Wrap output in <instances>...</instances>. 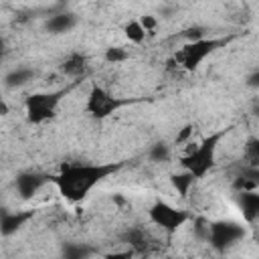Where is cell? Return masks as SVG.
<instances>
[{
	"instance_id": "cell-1",
	"label": "cell",
	"mask_w": 259,
	"mask_h": 259,
	"mask_svg": "<svg viewBox=\"0 0 259 259\" xmlns=\"http://www.w3.org/2000/svg\"><path fill=\"white\" fill-rule=\"evenodd\" d=\"M121 168V162H77L65 164L53 178L59 194L69 202L85 200L95 186Z\"/></svg>"
},
{
	"instance_id": "cell-19",
	"label": "cell",
	"mask_w": 259,
	"mask_h": 259,
	"mask_svg": "<svg viewBox=\"0 0 259 259\" xmlns=\"http://www.w3.org/2000/svg\"><path fill=\"white\" fill-rule=\"evenodd\" d=\"M123 32H125V36L130 38V42H136V45L144 42V40H146V36H148V34H146V30L142 28L140 20H130V22L125 24Z\"/></svg>"
},
{
	"instance_id": "cell-14",
	"label": "cell",
	"mask_w": 259,
	"mask_h": 259,
	"mask_svg": "<svg viewBox=\"0 0 259 259\" xmlns=\"http://www.w3.org/2000/svg\"><path fill=\"white\" fill-rule=\"evenodd\" d=\"M34 77V71L32 69H26V67H18L14 71H10L6 77H4V85L8 89H16V87H22L26 85L30 79Z\"/></svg>"
},
{
	"instance_id": "cell-3",
	"label": "cell",
	"mask_w": 259,
	"mask_h": 259,
	"mask_svg": "<svg viewBox=\"0 0 259 259\" xmlns=\"http://www.w3.org/2000/svg\"><path fill=\"white\" fill-rule=\"evenodd\" d=\"M225 42H227L225 38H208V36L190 40L174 53V63L184 71H196L202 65V61H206Z\"/></svg>"
},
{
	"instance_id": "cell-21",
	"label": "cell",
	"mask_w": 259,
	"mask_h": 259,
	"mask_svg": "<svg viewBox=\"0 0 259 259\" xmlns=\"http://www.w3.org/2000/svg\"><path fill=\"white\" fill-rule=\"evenodd\" d=\"M134 251L130 249H119V251H109L103 255V259H134Z\"/></svg>"
},
{
	"instance_id": "cell-6",
	"label": "cell",
	"mask_w": 259,
	"mask_h": 259,
	"mask_svg": "<svg viewBox=\"0 0 259 259\" xmlns=\"http://www.w3.org/2000/svg\"><path fill=\"white\" fill-rule=\"evenodd\" d=\"M148 219L160 231H164L168 235H174L180 227H184V223L190 219V214L186 210L166 202V200H156L148 210Z\"/></svg>"
},
{
	"instance_id": "cell-26",
	"label": "cell",
	"mask_w": 259,
	"mask_h": 259,
	"mask_svg": "<svg viewBox=\"0 0 259 259\" xmlns=\"http://www.w3.org/2000/svg\"><path fill=\"white\" fill-rule=\"evenodd\" d=\"M144 259H166V257H152V255H148V257H144Z\"/></svg>"
},
{
	"instance_id": "cell-15",
	"label": "cell",
	"mask_w": 259,
	"mask_h": 259,
	"mask_svg": "<svg viewBox=\"0 0 259 259\" xmlns=\"http://www.w3.org/2000/svg\"><path fill=\"white\" fill-rule=\"evenodd\" d=\"M194 182H196V178H194L192 174L184 172V170L170 176V184H172V188H174L180 196H186V194L190 192V188L194 186Z\"/></svg>"
},
{
	"instance_id": "cell-11",
	"label": "cell",
	"mask_w": 259,
	"mask_h": 259,
	"mask_svg": "<svg viewBox=\"0 0 259 259\" xmlns=\"http://www.w3.org/2000/svg\"><path fill=\"white\" fill-rule=\"evenodd\" d=\"M59 69H61V73H63L65 77L79 79V77H83V75L87 73V69H89V59H87V55L75 51V53H69V55L63 59V63H61Z\"/></svg>"
},
{
	"instance_id": "cell-18",
	"label": "cell",
	"mask_w": 259,
	"mask_h": 259,
	"mask_svg": "<svg viewBox=\"0 0 259 259\" xmlns=\"http://www.w3.org/2000/svg\"><path fill=\"white\" fill-rule=\"evenodd\" d=\"M91 255V247L87 245H77V243H69L63 247V255L61 259H87Z\"/></svg>"
},
{
	"instance_id": "cell-4",
	"label": "cell",
	"mask_w": 259,
	"mask_h": 259,
	"mask_svg": "<svg viewBox=\"0 0 259 259\" xmlns=\"http://www.w3.org/2000/svg\"><path fill=\"white\" fill-rule=\"evenodd\" d=\"M65 89L59 91H38L26 97L24 101V111H26V119L28 123L40 125L47 123L49 119H53L57 115V109L65 97Z\"/></svg>"
},
{
	"instance_id": "cell-24",
	"label": "cell",
	"mask_w": 259,
	"mask_h": 259,
	"mask_svg": "<svg viewBox=\"0 0 259 259\" xmlns=\"http://www.w3.org/2000/svg\"><path fill=\"white\" fill-rule=\"evenodd\" d=\"M4 51H6V42H4V38L0 36V55H2Z\"/></svg>"
},
{
	"instance_id": "cell-17",
	"label": "cell",
	"mask_w": 259,
	"mask_h": 259,
	"mask_svg": "<svg viewBox=\"0 0 259 259\" xmlns=\"http://www.w3.org/2000/svg\"><path fill=\"white\" fill-rule=\"evenodd\" d=\"M170 156H172V150H170V146H168L166 142H158V144H154V146L148 150V158H150L152 162H156V164L168 162Z\"/></svg>"
},
{
	"instance_id": "cell-2",
	"label": "cell",
	"mask_w": 259,
	"mask_h": 259,
	"mask_svg": "<svg viewBox=\"0 0 259 259\" xmlns=\"http://www.w3.org/2000/svg\"><path fill=\"white\" fill-rule=\"evenodd\" d=\"M227 132H214L210 136H206L204 140H200L194 148H190L182 158H180V166L184 172L192 174L196 180L204 178L217 164V152H219V144L223 140Z\"/></svg>"
},
{
	"instance_id": "cell-8",
	"label": "cell",
	"mask_w": 259,
	"mask_h": 259,
	"mask_svg": "<svg viewBox=\"0 0 259 259\" xmlns=\"http://www.w3.org/2000/svg\"><path fill=\"white\" fill-rule=\"evenodd\" d=\"M49 180H51V176H47V174H42V172H32V170H28V172H20V174L14 178V188H16V192L20 194V198L28 200V198H32Z\"/></svg>"
},
{
	"instance_id": "cell-7",
	"label": "cell",
	"mask_w": 259,
	"mask_h": 259,
	"mask_svg": "<svg viewBox=\"0 0 259 259\" xmlns=\"http://www.w3.org/2000/svg\"><path fill=\"white\" fill-rule=\"evenodd\" d=\"M206 237H208V243L214 251L223 253L227 251L231 245L239 243L243 237H245V227L243 223H237V221H214L206 227Z\"/></svg>"
},
{
	"instance_id": "cell-10",
	"label": "cell",
	"mask_w": 259,
	"mask_h": 259,
	"mask_svg": "<svg viewBox=\"0 0 259 259\" xmlns=\"http://www.w3.org/2000/svg\"><path fill=\"white\" fill-rule=\"evenodd\" d=\"M30 219H32V210H26V212H22V210H4L0 214V235H4V237L14 235Z\"/></svg>"
},
{
	"instance_id": "cell-23",
	"label": "cell",
	"mask_w": 259,
	"mask_h": 259,
	"mask_svg": "<svg viewBox=\"0 0 259 259\" xmlns=\"http://www.w3.org/2000/svg\"><path fill=\"white\" fill-rule=\"evenodd\" d=\"M190 134H192V125H186L178 136H176V144H182V142H186L188 138H190Z\"/></svg>"
},
{
	"instance_id": "cell-22",
	"label": "cell",
	"mask_w": 259,
	"mask_h": 259,
	"mask_svg": "<svg viewBox=\"0 0 259 259\" xmlns=\"http://www.w3.org/2000/svg\"><path fill=\"white\" fill-rule=\"evenodd\" d=\"M140 24H142V28L146 30V34H150V32H154V28H156V18H154V16H142V18H140Z\"/></svg>"
},
{
	"instance_id": "cell-13",
	"label": "cell",
	"mask_w": 259,
	"mask_h": 259,
	"mask_svg": "<svg viewBox=\"0 0 259 259\" xmlns=\"http://www.w3.org/2000/svg\"><path fill=\"white\" fill-rule=\"evenodd\" d=\"M239 208L247 223H253L259 214V194L255 190H241L239 192Z\"/></svg>"
},
{
	"instance_id": "cell-20",
	"label": "cell",
	"mask_w": 259,
	"mask_h": 259,
	"mask_svg": "<svg viewBox=\"0 0 259 259\" xmlns=\"http://www.w3.org/2000/svg\"><path fill=\"white\" fill-rule=\"evenodd\" d=\"M125 59H130V53L125 49H121V47H111V49L105 51V61L107 63L117 65V63H123Z\"/></svg>"
},
{
	"instance_id": "cell-12",
	"label": "cell",
	"mask_w": 259,
	"mask_h": 259,
	"mask_svg": "<svg viewBox=\"0 0 259 259\" xmlns=\"http://www.w3.org/2000/svg\"><path fill=\"white\" fill-rule=\"evenodd\" d=\"M75 24H77V16L73 12H59V14H53L45 22V28L51 34H63V32H69L71 28H75Z\"/></svg>"
},
{
	"instance_id": "cell-5",
	"label": "cell",
	"mask_w": 259,
	"mask_h": 259,
	"mask_svg": "<svg viewBox=\"0 0 259 259\" xmlns=\"http://www.w3.org/2000/svg\"><path fill=\"white\" fill-rule=\"evenodd\" d=\"M132 99H121L115 97L111 91H107L101 85H91L89 93H87V101H85V111L97 119L109 117L113 113H117L121 107L130 105Z\"/></svg>"
},
{
	"instance_id": "cell-9",
	"label": "cell",
	"mask_w": 259,
	"mask_h": 259,
	"mask_svg": "<svg viewBox=\"0 0 259 259\" xmlns=\"http://www.w3.org/2000/svg\"><path fill=\"white\" fill-rule=\"evenodd\" d=\"M123 241L127 243V249L134 251V255H144V257H148V255L156 249L154 237H152L150 231L144 229V227H132V229H127L125 235H123Z\"/></svg>"
},
{
	"instance_id": "cell-16",
	"label": "cell",
	"mask_w": 259,
	"mask_h": 259,
	"mask_svg": "<svg viewBox=\"0 0 259 259\" xmlns=\"http://www.w3.org/2000/svg\"><path fill=\"white\" fill-rule=\"evenodd\" d=\"M243 158L247 162V168H257L259 164V140L257 138H249L245 148H243Z\"/></svg>"
},
{
	"instance_id": "cell-25",
	"label": "cell",
	"mask_w": 259,
	"mask_h": 259,
	"mask_svg": "<svg viewBox=\"0 0 259 259\" xmlns=\"http://www.w3.org/2000/svg\"><path fill=\"white\" fill-rule=\"evenodd\" d=\"M0 113H6V105L4 103H0Z\"/></svg>"
}]
</instances>
